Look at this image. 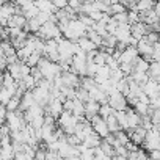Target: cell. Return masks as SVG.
Listing matches in <instances>:
<instances>
[{
    "label": "cell",
    "mask_w": 160,
    "mask_h": 160,
    "mask_svg": "<svg viewBox=\"0 0 160 160\" xmlns=\"http://www.w3.org/2000/svg\"><path fill=\"white\" fill-rule=\"evenodd\" d=\"M78 21L82 22L87 28H93V27L96 25V22H94L90 16H87V14H78Z\"/></svg>",
    "instance_id": "cell-34"
},
{
    "label": "cell",
    "mask_w": 160,
    "mask_h": 160,
    "mask_svg": "<svg viewBox=\"0 0 160 160\" xmlns=\"http://www.w3.org/2000/svg\"><path fill=\"white\" fill-rule=\"evenodd\" d=\"M149 158L151 160H160V149H155L149 154Z\"/></svg>",
    "instance_id": "cell-44"
},
{
    "label": "cell",
    "mask_w": 160,
    "mask_h": 160,
    "mask_svg": "<svg viewBox=\"0 0 160 160\" xmlns=\"http://www.w3.org/2000/svg\"><path fill=\"white\" fill-rule=\"evenodd\" d=\"M13 160H14V158H13Z\"/></svg>",
    "instance_id": "cell-48"
},
{
    "label": "cell",
    "mask_w": 160,
    "mask_h": 160,
    "mask_svg": "<svg viewBox=\"0 0 160 160\" xmlns=\"http://www.w3.org/2000/svg\"><path fill=\"white\" fill-rule=\"evenodd\" d=\"M35 104H36V101H35L33 93H32V91H27V93L24 94L22 101H21V108H19V112H27V110H30Z\"/></svg>",
    "instance_id": "cell-16"
},
{
    "label": "cell",
    "mask_w": 160,
    "mask_h": 160,
    "mask_svg": "<svg viewBox=\"0 0 160 160\" xmlns=\"http://www.w3.org/2000/svg\"><path fill=\"white\" fill-rule=\"evenodd\" d=\"M13 16H16V3L5 2V3L0 5V19L10 21Z\"/></svg>",
    "instance_id": "cell-11"
},
{
    "label": "cell",
    "mask_w": 160,
    "mask_h": 160,
    "mask_svg": "<svg viewBox=\"0 0 160 160\" xmlns=\"http://www.w3.org/2000/svg\"><path fill=\"white\" fill-rule=\"evenodd\" d=\"M36 36H39V39H42V41H49V39H57L58 41V39H61L63 33L58 28V24L47 22V24H44L41 27V30H39V33Z\"/></svg>",
    "instance_id": "cell-2"
},
{
    "label": "cell",
    "mask_w": 160,
    "mask_h": 160,
    "mask_svg": "<svg viewBox=\"0 0 160 160\" xmlns=\"http://www.w3.org/2000/svg\"><path fill=\"white\" fill-rule=\"evenodd\" d=\"M80 87L82 88H85L87 91H91L93 88H96V87H99L98 85V82L93 78V77H82V82H80Z\"/></svg>",
    "instance_id": "cell-23"
},
{
    "label": "cell",
    "mask_w": 160,
    "mask_h": 160,
    "mask_svg": "<svg viewBox=\"0 0 160 160\" xmlns=\"http://www.w3.org/2000/svg\"><path fill=\"white\" fill-rule=\"evenodd\" d=\"M80 160H82V158H80Z\"/></svg>",
    "instance_id": "cell-47"
},
{
    "label": "cell",
    "mask_w": 160,
    "mask_h": 160,
    "mask_svg": "<svg viewBox=\"0 0 160 160\" xmlns=\"http://www.w3.org/2000/svg\"><path fill=\"white\" fill-rule=\"evenodd\" d=\"M91 126H93V130H94L101 138L105 140V138L110 135V129H108V126H107V121H105L104 118H101L99 115L91 119Z\"/></svg>",
    "instance_id": "cell-4"
},
{
    "label": "cell",
    "mask_w": 160,
    "mask_h": 160,
    "mask_svg": "<svg viewBox=\"0 0 160 160\" xmlns=\"http://www.w3.org/2000/svg\"><path fill=\"white\" fill-rule=\"evenodd\" d=\"M154 61L160 63V42L154 44Z\"/></svg>",
    "instance_id": "cell-42"
},
{
    "label": "cell",
    "mask_w": 160,
    "mask_h": 160,
    "mask_svg": "<svg viewBox=\"0 0 160 160\" xmlns=\"http://www.w3.org/2000/svg\"><path fill=\"white\" fill-rule=\"evenodd\" d=\"M127 121H129V130H135L137 127L141 126V116L133 110V108H127Z\"/></svg>",
    "instance_id": "cell-12"
},
{
    "label": "cell",
    "mask_w": 160,
    "mask_h": 160,
    "mask_svg": "<svg viewBox=\"0 0 160 160\" xmlns=\"http://www.w3.org/2000/svg\"><path fill=\"white\" fill-rule=\"evenodd\" d=\"M116 112L110 107V104L108 105H101V112H99V116L101 118H104V119H107L108 116H112V115H115Z\"/></svg>",
    "instance_id": "cell-33"
},
{
    "label": "cell",
    "mask_w": 160,
    "mask_h": 160,
    "mask_svg": "<svg viewBox=\"0 0 160 160\" xmlns=\"http://www.w3.org/2000/svg\"><path fill=\"white\" fill-rule=\"evenodd\" d=\"M146 135H148V130H144L141 126H140V127H137L135 130H129L130 141H132L133 144H137V146H140V144H143V143H144Z\"/></svg>",
    "instance_id": "cell-10"
},
{
    "label": "cell",
    "mask_w": 160,
    "mask_h": 160,
    "mask_svg": "<svg viewBox=\"0 0 160 160\" xmlns=\"http://www.w3.org/2000/svg\"><path fill=\"white\" fill-rule=\"evenodd\" d=\"M77 99L78 101H82V102H90L91 101V98H90V93L85 90V88H82V87H80V88H77Z\"/></svg>",
    "instance_id": "cell-32"
},
{
    "label": "cell",
    "mask_w": 160,
    "mask_h": 160,
    "mask_svg": "<svg viewBox=\"0 0 160 160\" xmlns=\"http://www.w3.org/2000/svg\"><path fill=\"white\" fill-rule=\"evenodd\" d=\"M64 160H80V157H75V155H72V157H68V158H64Z\"/></svg>",
    "instance_id": "cell-46"
},
{
    "label": "cell",
    "mask_w": 160,
    "mask_h": 160,
    "mask_svg": "<svg viewBox=\"0 0 160 160\" xmlns=\"http://www.w3.org/2000/svg\"><path fill=\"white\" fill-rule=\"evenodd\" d=\"M63 112H64V108H63V102H61L60 99H53V98L50 96L49 105L46 107V113L50 115V116H53V118H60Z\"/></svg>",
    "instance_id": "cell-7"
},
{
    "label": "cell",
    "mask_w": 160,
    "mask_h": 160,
    "mask_svg": "<svg viewBox=\"0 0 160 160\" xmlns=\"http://www.w3.org/2000/svg\"><path fill=\"white\" fill-rule=\"evenodd\" d=\"M38 68L41 69L44 78H46V80H50V82H53V80H55L57 77H60L61 72H63V69H61V66H60L58 63H52V61H49L46 57L41 58Z\"/></svg>",
    "instance_id": "cell-1"
},
{
    "label": "cell",
    "mask_w": 160,
    "mask_h": 160,
    "mask_svg": "<svg viewBox=\"0 0 160 160\" xmlns=\"http://www.w3.org/2000/svg\"><path fill=\"white\" fill-rule=\"evenodd\" d=\"M115 116H116V119H118V122H119L121 129L127 132V130H129V121H127V113H126V112H116V113H115Z\"/></svg>",
    "instance_id": "cell-26"
},
{
    "label": "cell",
    "mask_w": 160,
    "mask_h": 160,
    "mask_svg": "<svg viewBox=\"0 0 160 160\" xmlns=\"http://www.w3.org/2000/svg\"><path fill=\"white\" fill-rule=\"evenodd\" d=\"M115 151H116V155L118 157H127L129 158V149H127V146H121V144H116L115 146Z\"/></svg>",
    "instance_id": "cell-37"
},
{
    "label": "cell",
    "mask_w": 160,
    "mask_h": 160,
    "mask_svg": "<svg viewBox=\"0 0 160 160\" xmlns=\"http://www.w3.org/2000/svg\"><path fill=\"white\" fill-rule=\"evenodd\" d=\"M61 78H63V83L64 87H69V88H80V82H82V78H80L77 74L71 72V71H63L61 72Z\"/></svg>",
    "instance_id": "cell-6"
},
{
    "label": "cell",
    "mask_w": 160,
    "mask_h": 160,
    "mask_svg": "<svg viewBox=\"0 0 160 160\" xmlns=\"http://www.w3.org/2000/svg\"><path fill=\"white\" fill-rule=\"evenodd\" d=\"M148 75H149V78H151V80H157V78L160 77V63L152 61V63H151V68H149Z\"/></svg>",
    "instance_id": "cell-28"
},
{
    "label": "cell",
    "mask_w": 160,
    "mask_h": 160,
    "mask_svg": "<svg viewBox=\"0 0 160 160\" xmlns=\"http://www.w3.org/2000/svg\"><path fill=\"white\" fill-rule=\"evenodd\" d=\"M80 158L82 160H94V149H85L82 152V155H80Z\"/></svg>",
    "instance_id": "cell-38"
},
{
    "label": "cell",
    "mask_w": 160,
    "mask_h": 160,
    "mask_svg": "<svg viewBox=\"0 0 160 160\" xmlns=\"http://www.w3.org/2000/svg\"><path fill=\"white\" fill-rule=\"evenodd\" d=\"M143 146H144V149L149 151V152H152V151H155V149H160V132H155V130L148 132Z\"/></svg>",
    "instance_id": "cell-5"
},
{
    "label": "cell",
    "mask_w": 160,
    "mask_h": 160,
    "mask_svg": "<svg viewBox=\"0 0 160 160\" xmlns=\"http://www.w3.org/2000/svg\"><path fill=\"white\" fill-rule=\"evenodd\" d=\"M66 141L71 144V146H78L82 144V141H80V138L77 135H66Z\"/></svg>",
    "instance_id": "cell-39"
},
{
    "label": "cell",
    "mask_w": 160,
    "mask_h": 160,
    "mask_svg": "<svg viewBox=\"0 0 160 160\" xmlns=\"http://www.w3.org/2000/svg\"><path fill=\"white\" fill-rule=\"evenodd\" d=\"M41 58H42L41 55H38V53H33V55H32V57H30V58H28L25 63H27L30 68H38V64H39Z\"/></svg>",
    "instance_id": "cell-35"
},
{
    "label": "cell",
    "mask_w": 160,
    "mask_h": 160,
    "mask_svg": "<svg viewBox=\"0 0 160 160\" xmlns=\"http://www.w3.org/2000/svg\"><path fill=\"white\" fill-rule=\"evenodd\" d=\"M14 160H30V158H28L24 152H19V154H16V155H14Z\"/></svg>",
    "instance_id": "cell-45"
},
{
    "label": "cell",
    "mask_w": 160,
    "mask_h": 160,
    "mask_svg": "<svg viewBox=\"0 0 160 160\" xmlns=\"http://www.w3.org/2000/svg\"><path fill=\"white\" fill-rule=\"evenodd\" d=\"M18 82L13 78V75L7 71L5 74H3V77H2V87H5V88H11V87H14Z\"/></svg>",
    "instance_id": "cell-30"
},
{
    "label": "cell",
    "mask_w": 160,
    "mask_h": 160,
    "mask_svg": "<svg viewBox=\"0 0 160 160\" xmlns=\"http://www.w3.org/2000/svg\"><path fill=\"white\" fill-rule=\"evenodd\" d=\"M143 93H144L149 99H151V98H154V96H158V83L149 78V82L143 87Z\"/></svg>",
    "instance_id": "cell-17"
},
{
    "label": "cell",
    "mask_w": 160,
    "mask_h": 160,
    "mask_svg": "<svg viewBox=\"0 0 160 160\" xmlns=\"http://www.w3.org/2000/svg\"><path fill=\"white\" fill-rule=\"evenodd\" d=\"M149 68H151V63H148L144 58L138 57L133 63V69L135 72H149Z\"/></svg>",
    "instance_id": "cell-20"
},
{
    "label": "cell",
    "mask_w": 160,
    "mask_h": 160,
    "mask_svg": "<svg viewBox=\"0 0 160 160\" xmlns=\"http://www.w3.org/2000/svg\"><path fill=\"white\" fill-rule=\"evenodd\" d=\"M101 149L105 152V155H107L108 158H113V157L116 155V151H115V148H113L112 144H108L105 140H102V143H101Z\"/></svg>",
    "instance_id": "cell-29"
},
{
    "label": "cell",
    "mask_w": 160,
    "mask_h": 160,
    "mask_svg": "<svg viewBox=\"0 0 160 160\" xmlns=\"http://www.w3.org/2000/svg\"><path fill=\"white\" fill-rule=\"evenodd\" d=\"M21 98H18V96H14L5 107L8 108V112H19V108H21Z\"/></svg>",
    "instance_id": "cell-31"
},
{
    "label": "cell",
    "mask_w": 160,
    "mask_h": 160,
    "mask_svg": "<svg viewBox=\"0 0 160 160\" xmlns=\"http://www.w3.org/2000/svg\"><path fill=\"white\" fill-rule=\"evenodd\" d=\"M110 75H112V69L108 66H101L98 69V74L94 77V80L98 82V85H102L104 82H107V80H110Z\"/></svg>",
    "instance_id": "cell-15"
},
{
    "label": "cell",
    "mask_w": 160,
    "mask_h": 160,
    "mask_svg": "<svg viewBox=\"0 0 160 160\" xmlns=\"http://www.w3.org/2000/svg\"><path fill=\"white\" fill-rule=\"evenodd\" d=\"M149 32H151V28H149L146 24H143V22H138V24L130 25V33H132V38H135L137 41L144 39V36H146Z\"/></svg>",
    "instance_id": "cell-9"
},
{
    "label": "cell",
    "mask_w": 160,
    "mask_h": 160,
    "mask_svg": "<svg viewBox=\"0 0 160 160\" xmlns=\"http://www.w3.org/2000/svg\"><path fill=\"white\" fill-rule=\"evenodd\" d=\"M85 107H87V115H85V118L91 122V119H93L94 116H98V115H99V112H101V104L91 99L90 102H87V104H85Z\"/></svg>",
    "instance_id": "cell-13"
},
{
    "label": "cell",
    "mask_w": 160,
    "mask_h": 160,
    "mask_svg": "<svg viewBox=\"0 0 160 160\" xmlns=\"http://www.w3.org/2000/svg\"><path fill=\"white\" fill-rule=\"evenodd\" d=\"M87 38H88V39H91L98 47H102V44H104V38H102L101 35H98L93 28H88V32H87Z\"/></svg>",
    "instance_id": "cell-24"
},
{
    "label": "cell",
    "mask_w": 160,
    "mask_h": 160,
    "mask_svg": "<svg viewBox=\"0 0 160 160\" xmlns=\"http://www.w3.org/2000/svg\"><path fill=\"white\" fill-rule=\"evenodd\" d=\"M158 22H160V21H158Z\"/></svg>",
    "instance_id": "cell-49"
},
{
    "label": "cell",
    "mask_w": 160,
    "mask_h": 160,
    "mask_svg": "<svg viewBox=\"0 0 160 160\" xmlns=\"http://www.w3.org/2000/svg\"><path fill=\"white\" fill-rule=\"evenodd\" d=\"M138 49L137 47H133V46H129L124 52H122V55H121V58H119V66L121 64H133L135 63V60L138 58Z\"/></svg>",
    "instance_id": "cell-8"
},
{
    "label": "cell",
    "mask_w": 160,
    "mask_h": 160,
    "mask_svg": "<svg viewBox=\"0 0 160 160\" xmlns=\"http://www.w3.org/2000/svg\"><path fill=\"white\" fill-rule=\"evenodd\" d=\"M74 101H75V99H74ZM74 101H71V99H66V101H64V104H63L64 112H71V113H72V110H74Z\"/></svg>",
    "instance_id": "cell-41"
},
{
    "label": "cell",
    "mask_w": 160,
    "mask_h": 160,
    "mask_svg": "<svg viewBox=\"0 0 160 160\" xmlns=\"http://www.w3.org/2000/svg\"><path fill=\"white\" fill-rule=\"evenodd\" d=\"M115 137H116V144H121V146H127L129 143H130V137H129V133L126 132V130H121V132H118V133H113ZM115 144V146H116Z\"/></svg>",
    "instance_id": "cell-25"
},
{
    "label": "cell",
    "mask_w": 160,
    "mask_h": 160,
    "mask_svg": "<svg viewBox=\"0 0 160 160\" xmlns=\"http://www.w3.org/2000/svg\"><path fill=\"white\" fill-rule=\"evenodd\" d=\"M129 102H127V98L124 94H121L119 91L113 93L110 96V107L115 110V112H126L129 107Z\"/></svg>",
    "instance_id": "cell-3"
},
{
    "label": "cell",
    "mask_w": 160,
    "mask_h": 160,
    "mask_svg": "<svg viewBox=\"0 0 160 160\" xmlns=\"http://www.w3.org/2000/svg\"><path fill=\"white\" fill-rule=\"evenodd\" d=\"M105 121H107V126H108V129H110V133H118V132H121V130H122L115 115L108 116V118H107Z\"/></svg>",
    "instance_id": "cell-22"
},
{
    "label": "cell",
    "mask_w": 160,
    "mask_h": 160,
    "mask_svg": "<svg viewBox=\"0 0 160 160\" xmlns=\"http://www.w3.org/2000/svg\"><path fill=\"white\" fill-rule=\"evenodd\" d=\"M36 8L42 13H49V14H57L58 10L55 8L53 2H49V0H38V2H35Z\"/></svg>",
    "instance_id": "cell-14"
},
{
    "label": "cell",
    "mask_w": 160,
    "mask_h": 160,
    "mask_svg": "<svg viewBox=\"0 0 160 160\" xmlns=\"http://www.w3.org/2000/svg\"><path fill=\"white\" fill-rule=\"evenodd\" d=\"M155 8V3L152 0H141V2H137V11L141 14V13H148L151 10Z\"/></svg>",
    "instance_id": "cell-21"
},
{
    "label": "cell",
    "mask_w": 160,
    "mask_h": 160,
    "mask_svg": "<svg viewBox=\"0 0 160 160\" xmlns=\"http://www.w3.org/2000/svg\"><path fill=\"white\" fill-rule=\"evenodd\" d=\"M149 105H151L152 110H158V108H160V96H154V98H151Z\"/></svg>",
    "instance_id": "cell-40"
},
{
    "label": "cell",
    "mask_w": 160,
    "mask_h": 160,
    "mask_svg": "<svg viewBox=\"0 0 160 160\" xmlns=\"http://www.w3.org/2000/svg\"><path fill=\"white\" fill-rule=\"evenodd\" d=\"M72 115H75L77 118H83L87 115V107H85V102L75 99L74 101V110H72Z\"/></svg>",
    "instance_id": "cell-19"
},
{
    "label": "cell",
    "mask_w": 160,
    "mask_h": 160,
    "mask_svg": "<svg viewBox=\"0 0 160 160\" xmlns=\"http://www.w3.org/2000/svg\"><path fill=\"white\" fill-rule=\"evenodd\" d=\"M141 127H143L144 130H148V132H151V130H152L154 124H152L151 116H143V118H141Z\"/></svg>",
    "instance_id": "cell-36"
},
{
    "label": "cell",
    "mask_w": 160,
    "mask_h": 160,
    "mask_svg": "<svg viewBox=\"0 0 160 160\" xmlns=\"http://www.w3.org/2000/svg\"><path fill=\"white\" fill-rule=\"evenodd\" d=\"M77 44L80 46V49H82L83 52H87V53H91V52L98 50V46H96V44H94V42H93L91 39H88L87 36H83V38H80Z\"/></svg>",
    "instance_id": "cell-18"
},
{
    "label": "cell",
    "mask_w": 160,
    "mask_h": 160,
    "mask_svg": "<svg viewBox=\"0 0 160 160\" xmlns=\"http://www.w3.org/2000/svg\"><path fill=\"white\" fill-rule=\"evenodd\" d=\"M118 46V39L115 35H107L104 38V44H102V49H116Z\"/></svg>",
    "instance_id": "cell-27"
},
{
    "label": "cell",
    "mask_w": 160,
    "mask_h": 160,
    "mask_svg": "<svg viewBox=\"0 0 160 160\" xmlns=\"http://www.w3.org/2000/svg\"><path fill=\"white\" fill-rule=\"evenodd\" d=\"M44 126H55V118L50 116V115H46L44 116Z\"/></svg>",
    "instance_id": "cell-43"
}]
</instances>
